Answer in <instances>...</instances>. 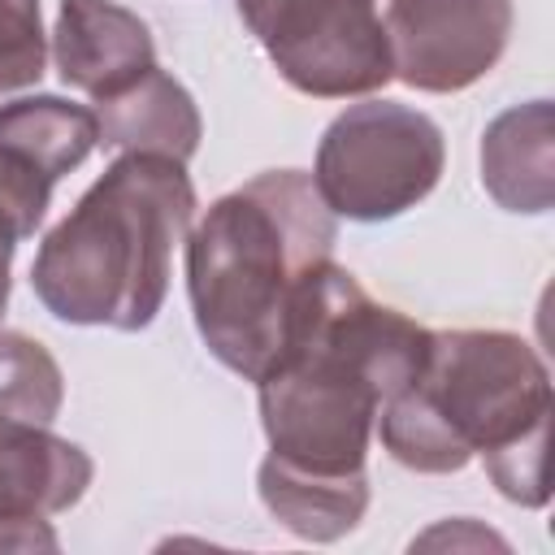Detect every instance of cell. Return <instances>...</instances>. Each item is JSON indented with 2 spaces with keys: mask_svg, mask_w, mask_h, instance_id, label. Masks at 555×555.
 Segmentation results:
<instances>
[{
  "mask_svg": "<svg viewBox=\"0 0 555 555\" xmlns=\"http://www.w3.org/2000/svg\"><path fill=\"white\" fill-rule=\"evenodd\" d=\"M429 334L325 260L295 299L278 360L256 377L269 455L308 473H360L377 412L421 369Z\"/></svg>",
  "mask_w": 555,
  "mask_h": 555,
  "instance_id": "cell-1",
  "label": "cell"
},
{
  "mask_svg": "<svg viewBox=\"0 0 555 555\" xmlns=\"http://www.w3.org/2000/svg\"><path fill=\"white\" fill-rule=\"evenodd\" d=\"M334 212L304 169H269L212 199L186 238V295L204 347L256 382L282 351L308 278L330 260Z\"/></svg>",
  "mask_w": 555,
  "mask_h": 555,
  "instance_id": "cell-2",
  "label": "cell"
},
{
  "mask_svg": "<svg viewBox=\"0 0 555 555\" xmlns=\"http://www.w3.org/2000/svg\"><path fill=\"white\" fill-rule=\"evenodd\" d=\"M195 217L186 160L121 152L43 234L30 260L39 304L65 325L147 330L169 295V260Z\"/></svg>",
  "mask_w": 555,
  "mask_h": 555,
  "instance_id": "cell-3",
  "label": "cell"
},
{
  "mask_svg": "<svg viewBox=\"0 0 555 555\" xmlns=\"http://www.w3.org/2000/svg\"><path fill=\"white\" fill-rule=\"evenodd\" d=\"M382 447L412 473H460L551 434V373L507 330H438L425 360L377 412Z\"/></svg>",
  "mask_w": 555,
  "mask_h": 555,
  "instance_id": "cell-4",
  "label": "cell"
},
{
  "mask_svg": "<svg viewBox=\"0 0 555 555\" xmlns=\"http://www.w3.org/2000/svg\"><path fill=\"white\" fill-rule=\"evenodd\" d=\"M442 165L447 143L434 117L395 100H364L325 126L312 186L334 217L390 221L438 186Z\"/></svg>",
  "mask_w": 555,
  "mask_h": 555,
  "instance_id": "cell-5",
  "label": "cell"
},
{
  "mask_svg": "<svg viewBox=\"0 0 555 555\" xmlns=\"http://www.w3.org/2000/svg\"><path fill=\"white\" fill-rule=\"evenodd\" d=\"M238 17L273 69L312 100L369 95L395 78L373 0H238Z\"/></svg>",
  "mask_w": 555,
  "mask_h": 555,
  "instance_id": "cell-6",
  "label": "cell"
},
{
  "mask_svg": "<svg viewBox=\"0 0 555 555\" xmlns=\"http://www.w3.org/2000/svg\"><path fill=\"white\" fill-rule=\"evenodd\" d=\"M100 143L95 108L61 95H22L0 104V312L9 304V269L22 238L48 212L52 186L78 169Z\"/></svg>",
  "mask_w": 555,
  "mask_h": 555,
  "instance_id": "cell-7",
  "label": "cell"
},
{
  "mask_svg": "<svg viewBox=\"0 0 555 555\" xmlns=\"http://www.w3.org/2000/svg\"><path fill=\"white\" fill-rule=\"evenodd\" d=\"M390 69L403 87L451 95L481 82L512 39V0H390Z\"/></svg>",
  "mask_w": 555,
  "mask_h": 555,
  "instance_id": "cell-8",
  "label": "cell"
},
{
  "mask_svg": "<svg viewBox=\"0 0 555 555\" xmlns=\"http://www.w3.org/2000/svg\"><path fill=\"white\" fill-rule=\"evenodd\" d=\"M52 61L65 87L104 104L156 69V43L147 22L117 0H61Z\"/></svg>",
  "mask_w": 555,
  "mask_h": 555,
  "instance_id": "cell-9",
  "label": "cell"
},
{
  "mask_svg": "<svg viewBox=\"0 0 555 555\" xmlns=\"http://www.w3.org/2000/svg\"><path fill=\"white\" fill-rule=\"evenodd\" d=\"M95 477L91 455L48 425L0 416V520L56 516L74 507Z\"/></svg>",
  "mask_w": 555,
  "mask_h": 555,
  "instance_id": "cell-10",
  "label": "cell"
},
{
  "mask_svg": "<svg viewBox=\"0 0 555 555\" xmlns=\"http://www.w3.org/2000/svg\"><path fill=\"white\" fill-rule=\"evenodd\" d=\"M481 186L507 212H546L555 204V117L551 100L499 113L481 134Z\"/></svg>",
  "mask_w": 555,
  "mask_h": 555,
  "instance_id": "cell-11",
  "label": "cell"
},
{
  "mask_svg": "<svg viewBox=\"0 0 555 555\" xmlns=\"http://www.w3.org/2000/svg\"><path fill=\"white\" fill-rule=\"evenodd\" d=\"M95 121H100L104 147L156 152L173 160H191L204 139V121H199L191 91L160 65L147 69L126 91H117L113 100L95 104Z\"/></svg>",
  "mask_w": 555,
  "mask_h": 555,
  "instance_id": "cell-12",
  "label": "cell"
},
{
  "mask_svg": "<svg viewBox=\"0 0 555 555\" xmlns=\"http://www.w3.org/2000/svg\"><path fill=\"white\" fill-rule=\"evenodd\" d=\"M256 490L269 516H278L304 542L347 538L369 507V473H308L273 455L256 468Z\"/></svg>",
  "mask_w": 555,
  "mask_h": 555,
  "instance_id": "cell-13",
  "label": "cell"
},
{
  "mask_svg": "<svg viewBox=\"0 0 555 555\" xmlns=\"http://www.w3.org/2000/svg\"><path fill=\"white\" fill-rule=\"evenodd\" d=\"M65 403V373L52 351L17 330H0V416L52 425Z\"/></svg>",
  "mask_w": 555,
  "mask_h": 555,
  "instance_id": "cell-14",
  "label": "cell"
},
{
  "mask_svg": "<svg viewBox=\"0 0 555 555\" xmlns=\"http://www.w3.org/2000/svg\"><path fill=\"white\" fill-rule=\"evenodd\" d=\"M48 65V35L39 0H0V95L39 82Z\"/></svg>",
  "mask_w": 555,
  "mask_h": 555,
  "instance_id": "cell-15",
  "label": "cell"
},
{
  "mask_svg": "<svg viewBox=\"0 0 555 555\" xmlns=\"http://www.w3.org/2000/svg\"><path fill=\"white\" fill-rule=\"evenodd\" d=\"M56 551V533L43 516H4L0 520V551Z\"/></svg>",
  "mask_w": 555,
  "mask_h": 555,
  "instance_id": "cell-16",
  "label": "cell"
}]
</instances>
